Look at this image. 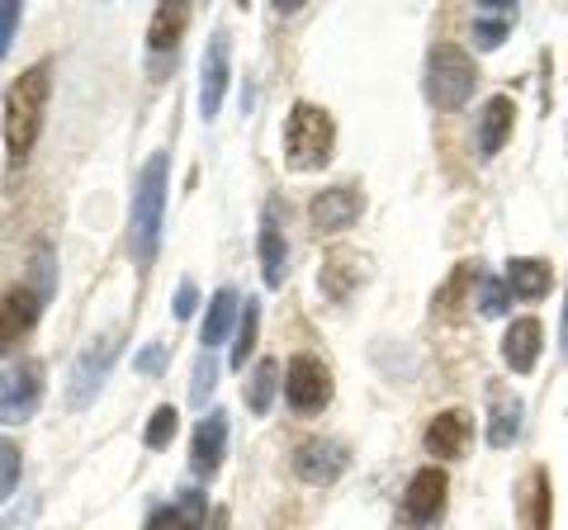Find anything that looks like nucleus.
<instances>
[{"label":"nucleus","instance_id":"423d86ee","mask_svg":"<svg viewBox=\"0 0 568 530\" xmlns=\"http://www.w3.org/2000/svg\"><path fill=\"white\" fill-rule=\"evenodd\" d=\"M43 360H20L0 375V427H20L43 402Z\"/></svg>","mask_w":568,"mask_h":530},{"label":"nucleus","instance_id":"9b49d317","mask_svg":"<svg viewBox=\"0 0 568 530\" xmlns=\"http://www.w3.org/2000/svg\"><path fill=\"white\" fill-rule=\"evenodd\" d=\"M39 313H43V298L29 285L6 289V298H0V356H10V350L39 327Z\"/></svg>","mask_w":568,"mask_h":530},{"label":"nucleus","instance_id":"4468645a","mask_svg":"<svg viewBox=\"0 0 568 530\" xmlns=\"http://www.w3.org/2000/svg\"><path fill=\"white\" fill-rule=\"evenodd\" d=\"M361 208H365L361 190H351V185H332V190H323V194H313L308 218H313L317 233H346V227H351L355 218H361Z\"/></svg>","mask_w":568,"mask_h":530},{"label":"nucleus","instance_id":"b1692460","mask_svg":"<svg viewBox=\"0 0 568 530\" xmlns=\"http://www.w3.org/2000/svg\"><path fill=\"white\" fill-rule=\"evenodd\" d=\"M275 388H280V365L261 360L252 384H246V408H252L256 417H265V412H271V402H275Z\"/></svg>","mask_w":568,"mask_h":530},{"label":"nucleus","instance_id":"1a4fd4ad","mask_svg":"<svg viewBox=\"0 0 568 530\" xmlns=\"http://www.w3.org/2000/svg\"><path fill=\"white\" fill-rule=\"evenodd\" d=\"M284 398L294 412H323L332 402V369L317 356H294L284 369Z\"/></svg>","mask_w":568,"mask_h":530},{"label":"nucleus","instance_id":"39448f33","mask_svg":"<svg viewBox=\"0 0 568 530\" xmlns=\"http://www.w3.org/2000/svg\"><path fill=\"white\" fill-rule=\"evenodd\" d=\"M114 356H119V332H100L95 342H85V350L77 356V365H71V375H67V408H85V402L100 394Z\"/></svg>","mask_w":568,"mask_h":530},{"label":"nucleus","instance_id":"cd10ccee","mask_svg":"<svg viewBox=\"0 0 568 530\" xmlns=\"http://www.w3.org/2000/svg\"><path fill=\"white\" fill-rule=\"evenodd\" d=\"M52 289H58V261H52V242H39L33 246V294L48 304Z\"/></svg>","mask_w":568,"mask_h":530},{"label":"nucleus","instance_id":"a878e982","mask_svg":"<svg viewBox=\"0 0 568 530\" xmlns=\"http://www.w3.org/2000/svg\"><path fill=\"white\" fill-rule=\"evenodd\" d=\"M171 511H175V530H204V521H209V498H204V492H194V488H185L181 498L171 502Z\"/></svg>","mask_w":568,"mask_h":530},{"label":"nucleus","instance_id":"aec40b11","mask_svg":"<svg viewBox=\"0 0 568 530\" xmlns=\"http://www.w3.org/2000/svg\"><path fill=\"white\" fill-rule=\"evenodd\" d=\"M284 261H290V252H284V233H280V208L271 204L265 208V218H261V275H265V285L280 289L284 285Z\"/></svg>","mask_w":568,"mask_h":530},{"label":"nucleus","instance_id":"72a5a7b5","mask_svg":"<svg viewBox=\"0 0 568 530\" xmlns=\"http://www.w3.org/2000/svg\"><path fill=\"white\" fill-rule=\"evenodd\" d=\"M162 365H166V346H162V342H152V346L138 356V369H142V375H162Z\"/></svg>","mask_w":568,"mask_h":530},{"label":"nucleus","instance_id":"f03ea898","mask_svg":"<svg viewBox=\"0 0 568 530\" xmlns=\"http://www.w3.org/2000/svg\"><path fill=\"white\" fill-rule=\"evenodd\" d=\"M162 214H166V152H152L138 175L133 223H129V256L142 271L156 261V246H162Z\"/></svg>","mask_w":568,"mask_h":530},{"label":"nucleus","instance_id":"6e6552de","mask_svg":"<svg viewBox=\"0 0 568 530\" xmlns=\"http://www.w3.org/2000/svg\"><path fill=\"white\" fill-rule=\"evenodd\" d=\"M446 498H450L446 469H436V465L417 469L413 483H407V492H403V526H413V530L436 526L440 517H446Z\"/></svg>","mask_w":568,"mask_h":530},{"label":"nucleus","instance_id":"f3484780","mask_svg":"<svg viewBox=\"0 0 568 530\" xmlns=\"http://www.w3.org/2000/svg\"><path fill=\"white\" fill-rule=\"evenodd\" d=\"M540 346H545V327L536 323V317H517L503 337V360H507L511 375H530L536 360H540Z\"/></svg>","mask_w":568,"mask_h":530},{"label":"nucleus","instance_id":"2eb2a0df","mask_svg":"<svg viewBox=\"0 0 568 530\" xmlns=\"http://www.w3.org/2000/svg\"><path fill=\"white\" fill-rule=\"evenodd\" d=\"M223 450H227V412H209L200 427H194V446H190V465L200 479H213L223 465Z\"/></svg>","mask_w":568,"mask_h":530},{"label":"nucleus","instance_id":"2f4dec72","mask_svg":"<svg viewBox=\"0 0 568 530\" xmlns=\"http://www.w3.org/2000/svg\"><path fill=\"white\" fill-rule=\"evenodd\" d=\"M469 279H478L474 275V265H455V275H450V285L436 294V308H455L459 298H465V289H469Z\"/></svg>","mask_w":568,"mask_h":530},{"label":"nucleus","instance_id":"9d476101","mask_svg":"<svg viewBox=\"0 0 568 530\" xmlns=\"http://www.w3.org/2000/svg\"><path fill=\"white\" fill-rule=\"evenodd\" d=\"M227 81H233V39H227V29H213L204 62H200V114L204 119L219 114Z\"/></svg>","mask_w":568,"mask_h":530},{"label":"nucleus","instance_id":"473e14b6","mask_svg":"<svg viewBox=\"0 0 568 530\" xmlns=\"http://www.w3.org/2000/svg\"><path fill=\"white\" fill-rule=\"evenodd\" d=\"M14 29H20V6H14V0H0V62H6V52H10Z\"/></svg>","mask_w":568,"mask_h":530},{"label":"nucleus","instance_id":"20e7f679","mask_svg":"<svg viewBox=\"0 0 568 530\" xmlns=\"http://www.w3.org/2000/svg\"><path fill=\"white\" fill-rule=\"evenodd\" d=\"M478 85V72H474V58L465 48L455 43H436L426 52V100L436 104V110H459Z\"/></svg>","mask_w":568,"mask_h":530},{"label":"nucleus","instance_id":"c9c22d12","mask_svg":"<svg viewBox=\"0 0 568 530\" xmlns=\"http://www.w3.org/2000/svg\"><path fill=\"white\" fill-rule=\"evenodd\" d=\"M148 530H175V511L171 507H156L148 517Z\"/></svg>","mask_w":568,"mask_h":530},{"label":"nucleus","instance_id":"c85d7f7f","mask_svg":"<svg viewBox=\"0 0 568 530\" xmlns=\"http://www.w3.org/2000/svg\"><path fill=\"white\" fill-rule=\"evenodd\" d=\"M507 308H511V289H507V279L478 275V313H484V317H503Z\"/></svg>","mask_w":568,"mask_h":530},{"label":"nucleus","instance_id":"c756f323","mask_svg":"<svg viewBox=\"0 0 568 530\" xmlns=\"http://www.w3.org/2000/svg\"><path fill=\"white\" fill-rule=\"evenodd\" d=\"M219 388V360H213V350H204L200 360H194V384H190V402H209V394Z\"/></svg>","mask_w":568,"mask_h":530},{"label":"nucleus","instance_id":"7c9ffc66","mask_svg":"<svg viewBox=\"0 0 568 530\" xmlns=\"http://www.w3.org/2000/svg\"><path fill=\"white\" fill-rule=\"evenodd\" d=\"M20 488V446L10 436H0V502Z\"/></svg>","mask_w":568,"mask_h":530},{"label":"nucleus","instance_id":"e433bc0d","mask_svg":"<svg viewBox=\"0 0 568 530\" xmlns=\"http://www.w3.org/2000/svg\"><path fill=\"white\" fill-rule=\"evenodd\" d=\"M559 346H564V360H568V304H564V327H559Z\"/></svg>","mask_w":568,"mask_h":530},{"label":"nucleus","instance_id":"4be33fe9","mask_svg":"<svg viewBox=\"0 0 568 530\" xmlns=\"http://www.w3.org/2000/svg\"><path fill=\"white\" fill-rule=\"evenodd\" d=\"M242 317V304H237V294L233 289H219L213 294V304H209V317H204V327H200V342L213 350V346H223L227 342V332H233V323Z\"/></svg>","mask_w":568,"mask_h":530},{"label":"nucleus","instance_id":"412c9836","mask_svg":"<svg viewBox=\"0 0 568 530\" xmlns=\"http://www.w3.org/2000/svg\"><path fill=\"white\" fill-rule=\"evenodd\" d=\"M511 24H517V6H507V0H488V6L474 10V43L484 48V52L503 48Z\"/></svg>","mask_w":568,"mask_h":530},{"label":"nucleus","instance_id":"6ab92c4d","mask_svg":"<svg viewBox=\"0 0 568 530\" xmlns=\"http://www.w3.org/2000/svg\"><path fill=\"white\" fill-rule=\"evenodd\" d=\"M507 289L511 298H545L549 289H555V265L540 261V256H517L507 265Z\"/></svg>","mask_w":568,"mask_h":530},{"label":"nucleus","instance_id":"f704fd0d","mask_svg":"<svg viewBox=\"0 0 568 530\" xmlns=\"http://www.w3.org/2000/svg\"><path fill=\"white\" fill-rule=\"evenodd\" d=\"M194 298H200V289H194V279H185V285L175 289V317H190L194 313Z\"/></svg>","mask_w":568,"mask_h":530},{"label":"nucleus","instance_id":"a211bd4d","mask_svg":"<svg viewBox=\"0 0 568 530\" xmlns=\"http://www.w3.org/2000/svg\"><path fill=\"white\" fill-rule=\"evenodd\" d=\"M511 123H517V104H511V95H493L484 110H478V156L503 152V143L511 137Z\"/></svg>","mask_w":568,"mask_h":530},{"label":"nucleus","instance_id":"f8f14e48","mask_svg":"<svg viewBox=\"0 0 568 530\" xmlns=\"http://www.w3.org/2000/svg\"><path fill=\"white\" fill-rule=\"evenodd\" d=\"M517 521L521 530H555V483L549 469H526V479L517 483Z\"/></svg>","mask_w":568,"mask_h":530},{"label":"nucleus","instance_id":"4c0bfd02","mask_svg":"<svg viewBox=\"0 0 568 530\" xmlns=\"http://www.w3.org/2000/svg\"><path fill=\"white\" fill-rule=\"evenodd\" d=\"M213 530H227V511H219V517H213Z\"/></svg>","mask_w":568,"mask_h":530},{"label":"nucleus","instance_id":"ddd939ff","mask_svg":"<svg viewBox=\"0 0 568 530\" xmlns=\"http://www.w3.org/2000/svg\"><path fill=\"white\" fill-rule=\"evenodd\" d=\"M469 440H474V417L465 408H450V412H436L432 417V427H426L422 436V446L432 459H459L469 450Z\"/></svg>","mask_w":568,"mask_h":530},{"label":"nucleus","instance_id":"bb28decb","mask_svg":"<svg viewBox=\"0 0 568 530\" xmlns=\"http://www.w3.org/2000/svg\"><path fill=\"white\" fill-rule=\"evenodd\" d=\"M175 427H181V412H175L171 402H162V408L152 412L148 431H142V440H148V450H166L171 440H175Z\"/></svg>","mask_w":568,"mask_h":530},{"label":"nucleus","instance_id":"dca6fc26","mask_svg":"<svg viewBox=\"0 0 568 530\" xmlns=\"http://www.w3.org/2000/svg\"><path fill=\"white\" fill-rule=\"evenodd\" d=\"M185 24H190V6H181V0H171V6H156V10H152V24H148L152 67H162V58H175Z\"/></svg>","mask_w":568,"mask_h":530},{"label":"nucleus","instance_id":"393cba45","mask_svg":"<svg viewBox=\"0 0 568 530\" xmlns=\"http://www.w3.org/2000/svg\"><path fill=\"white\" fill-rule=\"evenodd\" d=\"M256 332H261V304L246 298L242 317H237V346H233V369H246V356L256 350Z\"/></svg>","mask_w":568,"mask_h":530},{"label":"nucleus","instance_id":"7ed1b4c3","mask_svg":"<svg viewBox=\"0 0 568 530\" xmlns=\"http://www.w3.org/2000/svg\"><path fill=\"white\" fill-rule=\"evenodd\" d=\"M336 147V123L323 104L298 100L290 119H284V166L290 171H317L332 162Z\"/></svg>","mask_w":568,"mask_h":530},{"label":"nucleus","instance_id":"5701e85b","mask_svg":"<svg viewBox=\"0 0 568 530\" xmlns=\"http://www.w3.org/2000/svg\"><path fill=\"white\" fill-rule=\"evenodd\" d=\"M521 436V398L511 394H493V427H488V446L507 450Z\"/></svg>","mask_w":568,"mask_h":530},{"label":"nucleus","instance_id":"0eeeda50","mask_svg":"<svg viewBox=\"0 0 568 530\" xmlns=\"http://www.w3.org/2000/svg\"><path fill=\"white\" fill-rule=\"evenodd\" d=\"M290 459H294V473L304 483L327 488V483H336L346 473L351 446H346V440H336V436H308V440H298Z\"/></svg>","mask_w":568,"mask_h":530},{"label":"nucleus","instance_id":"f257e3e1","mask_svg":"<svg viewBox=\"0 0 568 530\" xmlns=\"http://www.w3.org/2000/svg\"><path fill=\"white\" fill-rule=\"evenodd\" d=\"M48 91H52L48 62H33L29 72L20 81H10V91H6V119H0V129H6V152H10L14 166L29 162V152H33V143H39V133H43Z\"/></svg>","mask_w":568,"mask_h":530}]
</instances>
